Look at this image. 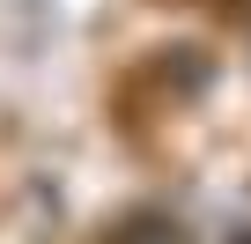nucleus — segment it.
Returning a JSON list of instances; mask_svg holds the SVG:
<instances>
[{
    "label": "nucleus",
    "mask_w": 251,
    "mask_h": 244,
    "mask_svg": "<svg viewBox=\"0 0 251 244\" xmlns=\"http://www.w3.org/2000/svg\"><path fill=\"white\" fill-rule=\"evenodd\" d=\"M111 244H192V237H185L177 222H163V215H141V222H126Z\"/></svg>",
    "instance_id": "nucleus-1"
}]
</instances>
